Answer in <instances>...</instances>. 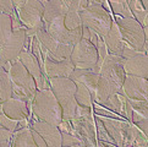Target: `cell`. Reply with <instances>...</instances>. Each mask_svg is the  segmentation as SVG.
<instances>
[{
	"label": "cell",
	"instance_id": "9a60e30c",
	"mask_svg": "<svg viewBox=\"0 0 148 147\" xmlns=\"http://www.w3.org/2000/svg\"><path fill=\"white\" fill-rule=\"evenodd\" d=\"M75 70V65L71 59L55 61L49 58H44V72L47 77H70L72 71Z\"/></svg>",
	"mask_w": 148,
	"mask_h": 147
},
{
	"label": "cell",
	"instance_id": "6da1fadb",
	"mask_svg": "<svg viewBox=\"0 0 148 147\" xmlns=\"http://www.w3.org/2000/svg\"><path fill=\"white\" fill-rule=\"evenodd\" d=\"M32 112L39 120L59 126L62 120V109L51 88L38 90L32 101Z\"/></svg>",
	"mask_w": 148,
	"mask_h": 147
},
{
	"label": "cell",
	"instance_id": "ab89813d",
	"mask_svg": "<svg viewBox=\"0 0 148 147\" xmlns=\"http://www.w3.org/2000/svg\"><path fill=\"white\" fill-rule=\"evenodd\" d=\"M32 135H33L34 142H36V145H37V146H39V147H45V146H47L44 139L42 137V136H40L38 133H37L36 130H32Z\"/></svg>",
	"mask_w": 148,
	"mask_h": 147
},
{
	"label": "cell",
	"instance_id": "5b68a950",
	"mask_svg": "<svg viewBox=\"0 0 148 147\" xmlns=\"http://www.w3.org/2000/svg\"><path fill=\"white\" fill-rule=\"evenodd\" d=\"M116 25L123 36L124 41L131 48L136 50H143L145 47V32L142 25L135 17H116ZM146 53V52H145Z\"/></svg>",
	"mask_w": 148,
	"mask_h": 147
},
{
	"label": "cell",
	"instance_id": "83f0119b",
	"mask_svg": "<svg viewBox=\"0 0 148 147\" xmlns=\"http://www.w3.org/2000/svg\"><path fill=\"white\" fill-rule=\"evenodd\" d=\"M113 12L121 17H134L129 8L127 0H108Z\"/></svg>",
	"mask_w": 148,
	"mask_h": 147
},
{
	"label": "cell",
	"instance_id": "ba28073f",
	"mask_svg": "<svg viewBox=\"0 0 148 147\" xmlns=\"http://www.w3.org/2000/svg\"><path fill=\"white\" fill-rule=\"evenodd\" d=\"M44 4L40 0H26L18 9V16L21 22L27 28H42L45 23L43 22Z\"/></svg>",
	"mask_w": 148,
	"mask_h": 147
},
{
	"label": "cell",
	"instance_id": "484cf974",
	"mask_svg": "<svg viewBox=\"0 0 148 147\" xmlns=\"http://www.w3.org/2000/svg\"><path fill=\"white\" fill-rule=\"evenodd\" d=\"M76 83V82H75ZM75 99L78 106L83 107H93V97L89 90L83 85V83L77 82L76 83V93H75Z\"/></svg>",
	"mask_w": 148,
	"mask_h": 147
},
{
	"label": "cell",
	"instance_id": "4316f807",
	"mask_svg": "<svg viewBox=\"0 0 148 147\" xmlns=\"http://www.w3.org/2000/svg\"><path fill=\"white\" fill-rule=\"evenodd\" d=\"M12 34L11 16L6 14H0V48L6 43Z\"/></svg>",
	"mask_w": 148,
	"mask_h": 147
},
{
	"label": "cell",
	"instance_id": "cb8c5ba5",
	"mask_svg": "<svg viewBox=\"0 0 148 147\" xmlns=\"http://www.w3.org/2000/svg\"><path fill=\"white\" fill-rule=\"evenodd\" d=\"M12 97V81L10 74L0 67V103L5 102L6 99Z\"/></svg>",
	"mask_w": 148,
	"mask_h": 147
},
{
	"label": "cell",
	"instance_id": "8fae6325",
	"mask_svg": "<svg viewBox=\"0 0 148 147\" xmlns=\"http://www.w3.org/2000/svg\"><path fill=\"white\" fill-rule=\"evenodd\" d=\"M123 88L126 97L130 99L148 101V80L145 77L126 74Z\"/></svg>",
	"mask_w": 148,
	"mask_h": 147
},
{
	"label": "cell",
	"instance_id": "7402d4cb",
	"mask_svg": "<svg viewBox=\"0 0 148 147\" xmlns=\"http://www.w3.org/2000/svg\"><path fill=\"white\" fill-rule=\"evenodd\" d=\"M99 119L102 120L105 129H107L109 135L112 136L115 145L123 146L124 137H123V131H121V123H123V120L113 119V118H108V117H99Z\"/></svg>",
	"mask_w": 148,
	"mask_h": 147
},
{
	"label": "cell",
	"instance_id": "ac0fdd59",
	"mask_svg": "<svg viewBox=\"0 0 148 147\" xmlns=\"http://www.w3.org/2000/svg\"><path fill=\"white\" fill-rule=\"evenodd\" d=\"M64 19L65 16H60V17H56L54 20L49 21L48 23H45V30L59 43L71 44V31H69L65 27Z\"/></svg>",
	"mask_w": 148,
	"mask_h": 147
},
{
	"label": "cell",
	"instance_id": "d6a6232c",
	"mask_svg": "<svg viewBox=\"0 0 148 147\" xmlns=\"http://www.w3.org/2000/svg\"><path fill=\"white\" fill-rule=\"evenodd\" d=\"M17 124H18L17 120L10 119L8 115L4 113V110L1 108V103H0V125L14 133V131H16V129H17Z\"/></svg>",
	"mask_w": 148,
	"mask_h": 147
},
{
	"label": "cell",
	"instance_id": "c3c4849f",
	"mask_svg": "<svg viewBox=\"0 0 148 147\" xmlns=\"http://www.w3.org/2000/svg\"><path fill=\"white\" fill-rule=\"evenodd\" d=\"M147 80H148V77H147Z\"/></svg>",
	"mask_w": 148,
	"mask_h": 147
},
{
	"label": "cell",
	"instance_id": "3957f363",
	"mask_svg": "<svg viewBox=\"0 0 148 147\" xmlns=\"http://www.w3.org/2000/svg\"><path fill=\"white\" fill-rule=\"evenodd\" d=\"M72 134L83 141L84 146H96V125L92 114V109L89 107L78 106L76 108L75 117L71 120Z\"/></svg>",
	"mask_w": 148,
	"mask_h": 147
},
{
	"label": "cell",
	"instance_id": "52a82bcc",
	"mask_svg": "<svg viewBox=\"0 0 148 147\" xmlns=\"http://www.w3.org/2000/svg\"><path fill=\"white\" fill-rule=\"evenodd\" d=\"M124 61L125 59L121 55L108 53L107 58L104 59L102 66H100V71H99L100 76L105 77L108 81H110L113 85L121 88V90H124L123 85H124V80L126 77Z\"/></svg>",
	"mask_w": 148,
	"mask_h": 147
},
{
	"label": "cell",
	"instance_id": "603a6c76",
	"mask_svg": "<svg viewBox=\"0 0 148 147\" xmlns=\"http://www.w3.org/2000/svg\"><path fill=\"white\" fill-rule=\"evenodd\" d=\"M11 145L15 147H36V142L31 128H22L14 131Z\"/></svg>",
	"mask_w": 148,
	"mask_h": 147
},
{
	"label": "cell",
	"instance_id": "f6af8a7d",
	"mask_svg": "<svg viewBox=\"0 0 148 147\" xmlns=\"http://www.w3.org/2000/svg\"><path fill=\"white\" fill-rule=\"evenodd\" d=\"M141 3H142V5H143L146 11H148V0H141Z\"/></svg>",
	"mask_w": 148,
	"mask_h": 147
},
{
	"label": "cell",
	"instance_id": "277c9868",
	"mask_svg": "<svg viewBox=\"0 0 148 147\" xmlns=\"http://www.w3.org/2000/svg\"><path fill=\"white\" fill-rule=\"evenodd\" d=\"M80 16L83 26H86L89 30H93L100 37L107 34L113 25L110 15L100 4H88L86 9L80 11Z\"/></svg>",
	"mask_w": 148,
	"mask_h": 147
},
{
	"label": "cell",
	"instance_id": "9c48e42d",
	"mask_svg": "<svg viewBox=\"0 0 148 147\" xmlns=\"http://www.w3.org/2000/svg\"><path fill=\"white\" fill-rule=\"evenodd\" d=\"M9 74H10V77H11L12 83L22 87L26 91V93L28 94L29 101L32 102L37 91H38V88H37L34 78L28 72V70L26 69V66L21 63L18 58L16 60L11 61V67H10Z\"/></svg>",
	"mask_w": 148,
	"mask_h": 147
},
{
	"label": "cell",
	"instance_id": "8992f818",
	"mask_svg": "<svg viewBox=\"0 0 148 147\" xmlns=\"http://www.w3.org/2000/svg\"><path fill=\"white\" fill-rule=\"evenodd\" d=\"M70 59L75 67L78 69H91L94 70L98 63L97 47L93 45L87 39H81L73 45Z\"/></svg>",
	"mask_w": 148,
	"mask_h": 147
},
{
	"label": "cell",
	"instance_id": "44dd1931",
	"mask_svg": "<svg viewBox=\"0 0 148 147\" xmlns=\"http://www.w3.org/2000/svg\"><path fill=\"white\" fill-rule=\"evenodd\" d=\"M43 4H44V15H43L44 23H48L49 21L56 17L65 16L66 12L69 11L64 0H44Z\"/></svg>",
	"mask_w": 148,
	"mask_h": 147
},
{
	"label": "cell",
	"instance_id": "2e32d148",
	"mask_svg": "<svg viewBox=\"0 0 148 147\" xmlns=\"http://www.w3.org/2000/svg\"><path fill=\"white\" fill-rule=\"evenodd\" d=\"M99 76L100 75L98 72L93 71L91 69H78V67H75V70H73L72 74L70 75V78L76 83L77 82L83 83V85L89 90V92L92 93V97H93V101H94Z\"/></svg>",
	"mask_w": 148,
	"mask_h": 147
},
{
	"label": "cell",
	"instance_id": "ee69618b",
	"mask_svg": "<svg viewBox=\"0 0 148 147\" xmlns=\"http://www.w3.org/2000/svg\"><path fill=\"white\" fill-rule=\"evenodd\" d=\"M107 0H88L89 4H100V5H105Z\"/></svg>",
	"mask_w": 148,
	"mask_h": 147
},
{
	"label": "cell",
	"instance_id": "f35d334b",
	"mask_svg": "<svg viewBox=\"0 0 148 147\" xmlns=\"http://www.w3.org/2000/svg\"><path fill=\"white\" fill-rule=\"evenodd\" d=\"M11 25H12V32H14V31H18L21 28H25L22 22H21V20L17 19L16 14H12L11 15Z\"/></svg>",
	"mask_w": 148,
	"mask_h": 147
},
{
	"label": "cell",
	"instance_id": "7dc6e473",
	"mask_svg": "<svg viewBox=\"0 0 148 147\" xmlns=\"http://www.w3.org/2000/svg\"><path fill=\"white\" fill-rule=\"evenodd\" d=\"M146 25H148V11H147V14H146V19H145V23H143V26H146Z\"/></svg>",
	"mask_w": 148,
	"mask_h": 147
},
{
	"label": "cell",
	"instance_id": "8d00e7d4",
	"mask_svg": "<svg viewBox=\"0 0 148 147\" xmlns=\"http://www.w3.org/2000/svg\"><path fill=\"white\" fill-rule=\"evenodd\" d=\"M0 11L10 16L15 14V5L12 0H0Z\"/></svg>",
	"mask_w": 148,
	"mask_h": 147
},
{
	"label": "cell",
	"instance_id": "7c38bea8",
	"mask_svg": "<svg viewBox=\"0 0 148 147\" xmlns=\"http://www.w3.org/2000/svg\"><path fill=\"white\" fill-rule=\"evenodd\" d=\"M125 72L129 75L148 77V54L141 50H135L134 54L125 58Z\"/></svg>",
	"mask_w": 148,
	"mask_h": 147
},
{
	"label": "cell",
	"instance_id": "f546056e",
	"mask_svg": "<svg viewBox=\"0 0 148 147\" xmlns=\"http://www.w3.org/2000/svg\"><path fill=\"white\" fill-rule=\"evenodd\" d=\"M64 22H65V27L69 31H72V30L83 27L82 20H81V16H80V12H77V11H71V10H69V11L66 12V15H65Z\"/></svg>",
	"mask_w": 148,
	"mask_h": 147
},
{
	"label": "cell",
	"instance_id": "1f68e13d",
	"mask_svg": "<svg viewBox=\"0 0 148 147\" xmlns=\"http://www.w3.org/2000/svg\"><path fill=\"white\" fill-rule=\"evenodd\" d=\"M61 146H84L83 141L67 131H61Z\"/></svg>",
	"mask_w": 148,
	"mask_h": 147
},
{
	"label": "cell",
	"instance_id": "e0dca14e",
	"mask_svg": "<svg viewBox=\"0 0 148 147\" xmlns=\"http://www.w3.org/2000/svg\"><path fill=\"white\" fill-rule=\"evenodd\" d=\"M1 108L10 119L17 120V122L27 119L28 117V103L17 98L11 97L6 99L5 102L1 103Z\"/></svg>",
	"mask_w": 148,
	"mask_h": 147
},
{
	"label": "cell",
	"instance_id": "7bdbcfd3",
	"mask_svg": "<svg viewBox=\"0 0 148 147\" xmlns=\"http://www.w3.org/2000/svg\"><path fill=\"white\" fill-rule=\"evenodd\" d=\"M25 1H26V0H12V3H14V5H15V8H17V9H20L21 6H22Z\"/></svg>",
	"mask_w": 148,
	"mask_h": 147
},
{
	"label": "cell",
	"instance_id": "74e56055",
	"mask_svg": "<svg viewBox=\"0 0 148 147\" xmlns=\"http://www.w3.org/2000/svg\"><path fill=\"white\" fill-rule=\"evenodd\" d=\"M135 125L146 135V137L148 140V118H143L142 120H140L138 123H136Z\"/></svg>",
	"mask_w": 148,
	"mask_h": 147
},
{
	"label": "cell",
	"instance_id": "b9f144b4",
	"mask_svg": "<svg viewBox=\"0 0 148 147\" xmlns=\"http://www.w3.org/2000/svg\"><path fill=\"white\" fill-rule=\"evenodd\" d=\"M143 32H145V47H143V50L148 54V25H146L143 27Z\"/></svg>",
	"mask_w": 148,
	"mask_h": 147
},
{
	"label": "cell",
	"instance_id": "d4e9b609",
	"mask_svg": "<svg viewBox=\"0 0 148 147\" xmlns=\"http://www.w3.org/2000/svg\"><path fill=\"white\" fill-rule=\"evenodd\" d=\"M72 49H73V45H71V44L59 43V44H58V47L53 52L43 54V58H49V59L55 60V61L66 60V59H70Z\"/></svg>",
	"mask_w": 148,
	"mask_h": 147
},
{
	"label": "cell",
	"instance_id": "d6986e66",
	"mask_svg": "<svg viewBox=\"0 0 148 147\" xmlns=\"http://www.w3.org/2000/svg\"><path fill=\"white\" fill-rule=\"evenodd\" d=\"M104 42H105V45H107V48L110 53L116 54V55H121L124 48H126V47L129 45L124 41L116 22H113L112 27L108 31V33L104 36Z\"/></svg>",
	"mask_w": 148,
	"mask_h": 147
},
{
	"label": "cell",
	"instance_id": "e575fe53",
	"mask_svg": "<svg viewBox=\"0 0 148 147\" xmlns=\"http://www.w3.org/2000/svg\"><path fill=\"white\" fill-rule=\"evenodd\" d=\"M64 3L69 10H71V11H77V12L82 11L83 9H86L89 4L88 0H64Z\"/></svg>",
	"mask_w": 148,
	"mask_h": 147
},
{
	"label": "cell",
	"instance_id": "5bb4252c",
	"mask_svg": "<svg viewBox=\"0 0 148 147\" xmlns=\"http://www.w3.org/2000/svg\"><path fill=\"white\" fill-rule=\"evenodd\" d=\"M31 129L36 130L44 139L47 146L50 147L61 146V131L55 125L43 122V120H36V122H32Z\"/></svg>",
	"mask_w": 148,
	"mask_h": 147
},
{
	"label": "cell",
	"instance_id": "7a4b0ae2",
	"mask_svg": "<svg viewBox=\"0 0 148 147\" xmlns=\"http://www.w3.org/2000/svg\"><path fill=\"white\" fill-rule=\"evenodd\" d=\"M49 86L61 106L62 119L71 120L77 108L75 99L76 83L70 77H49Z\"/></svg>",
	"mask_w": 148,
	"mask_h": 147
},
{
	"label": "cell",
	"instance_id": "ffe728a7",
	"mask_svg": "<svg viewBox=\"0 0 148 147\" xmlns=\"http://www.w3.org/2000/svg\"><path fill=\"white\" fill-rule=\"evenodd\" d=\"M114 93L125 94L124 90H121V88L113 85V83L110 81H108L105 77L99 76L97 90H96V98H94V101H96L98 104H100V106H103V104L109 99V97L113 96Z\"/></svg>",
	"mask_w": 148,
	"mask_h": 147
},
{
	"label": "cell",
	"instance_id": "d590c367",
	"mask_svg": "<svg viewBox=\"0 0 148 147\" xmlns=\"http://www.w3.org/2000/svg\"><path fill=\"white\" fill-rule=\"evenodd\" d=\"M12 135V131L0 125V147H8L9 145H11Z\"/></svg>",
	"mask_w": 148,
	"mask_h": 147
},
{
	"label": "cell",
	"instance_id": "4fadbf2b",
	"mask_svg": "<svg viewBox=\"0 0 148 147\" xmlns=\"http://www.w3.org/2000/svg\"><path fill=\"white\" fill-rule=\"evenodd\" d=\"M18 59L21 60V63L26 66V69L28 70V72L32 75V77L34 78L36 85L38 90H43L47 88V81L44 77V71L39 65V61L37 60V58L32 54V52L29 50H22L18 55Z\"/></svg>",
	"mask_w": 148,
	"mask_h": 147
},
{
	"label": "cell",
	"instance_id": "f1b7e54d",
	"mask_svg": "<svg viewBox=\"0 0 148 147\" xmlns=\"http://www.w3.org/2000/svg\"><path fill=\"white\" fill-rule=\"evenodd\" d=\"M127 1H129V8L132 12V16L138 21L141 25H143L147 11L145 10L141 0H127Z\"/></svg>",
	"mask_w": 148,
	"mask_h": 147
},
{
	"label": "cell",
	"instance_id": "60d3db41",
	"mask_svg": "<svg viewBox=\"0 0 148 147\" xmlns=\"http://www.w3.org/2000/svg\"><path fill=\"white\" fill-rule=\"evenodd\" d=\"M94 112H96L98 115H103V117H114L115 115L113 112H109V110H105V109H100V108H96L94 109Z\"/></svg>",
	"mask_w": 148,
	"mask_h": 147
},
{
	"label": "cell",
	"instance_id": "836d02e7",
	"mask_svg": "<svg viewBox=\"0 0 148 147\" xmlns=\"http://www.w3.org/2000/svg\"><path fill=\"white\" fill-rule=\"evenodd\" d=\"M129 101L135 112L141 114L143 118H148V101H136V99H130V98Z\"/></svg>",
	"mask_w": 148,
	"mask_h": 147
},
{
	"label": "cell",
	"instance_id": "bcb514c9",
	"mask_svg": "<svg viewBox=\"0 0 148 147\" xmlns=\"http://www.w3.org/2000/svg\"><path fill=\"white\" fill-rule=\"evenodd\" d=\"M5 63H6V61H4V60H3V58H1V55H0V67H4Z\"/></svg>",
	"mask_w": 148,
	"mask_h": 147
},
{
	"label": "cell",
	"instance_id": "4dcf8cb0",
	"mask_svg": "<svg viewBox=\"0 0 148 147\" xmlns=\"http://www.w3.org/2000/svg\"><path fill=\"white\" fill-rule=\"evenodd\" d=\"M94 122H96V129H97V133H98V139L100 141H103V142H109V144H113L115 145L114 140L112 139V136L109 135V133L105 129L104 124L102 123V120L99 119V117L94 118Z\"/></svg>",
	"mask_w": 148,
	"mask_h": 147
},
{
	"label": "cell",
	"instance_id": "30bf717a",
	"mask_svg": "<svg viewBox=\"0 0 148 147\" xmlns=\"http://www.w3.org/2000/svg\"><path fill=\"white\" fill-rule=\"evenodd\" d=\"M27 39L26 28H21L18 31H14L10 38L1 48H0V55L4 61H14L16 60L20 53L25 49V43Z\"/></svg>",
	"mask_w": 148,
	"mask_h": 147
}]
</instances>
